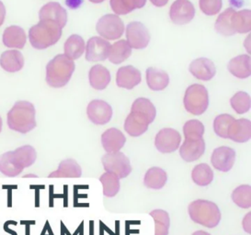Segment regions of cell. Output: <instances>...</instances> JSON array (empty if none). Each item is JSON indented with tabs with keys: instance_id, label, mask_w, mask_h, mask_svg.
<instances>
[{
	"instance_id": "obj_1",
	"label": "cell",
	"mask_w": 251,
	"mask_h": 235,
	"mask_svg": "<svg viewBox=\"0 0 251 235\" xmlns=\"http://www.w3.org/2000/svg\"><path fill=\"white\" fill-rule=\"evenodd\" d=\"M8 126L10 130L27 133L36 127L35 108L28 101H18L8 111Z\"/></svg>"
},
{
	"instance_id": "obj_2",
	"label": "cell",
	"mask_w": 251,
	"mask_h": 235,
	"mask_svg": "<svg viewBox=\"0 0 251 235\" xmlns=\"http://www.w3.org/2000/svg\"><path fill=\"white\" fill-rule=\"evenodd\" d=\"M62 36V28L51 21H40L29 30V40L33 48L44 50L56 44Z\"/></svg>"
},
{
	"instance_id": "obj_3",
	"label": "cell",
	"mask_w": 251,
	"mask_h": 235,
	"mask_svg": "<svg viewBox=\"0 0 251 235\" xmlns=\"http://www.w3.org/2000/svg\"><path fill=\"white\" fill-rule=\"evenodd\" d=\"M73 60L65 54L56 55L46 66V82L52 88H63L70 80L75 71Z\"/></svg>"
},
{
	"instance_id": "obj_4",
	"label": "cell",
	"mask_w": 251,
	"mask_h": 235,
	"mask_svg": "<svg viewBox=\"0 0 251 235\" xmlns=\"http://www.w3.org/2000/svg\"><path fill=\"white\" fill-rule=\"evenodd\" d=\"M189 215L192 221L204 227H216L221 220V212L213 201L198 199L189 205Z\"/></svg>"
},
{
	"instance_id": "obj_5",
	"label": "cell",
	"mask_w": 251,
	"mask_h": 235,
	"mask_svg": "<svg viewBox=\"0 0 251 235\" xmlns=\"http://www.w3.org/2000/svg\"><path fill=\"white\" fill-rule=\"evenodd\" d=\"M183 103L188 112L193 115L203 114L209 105V95L206 88L198 84L192 85L186 90Z\"/></svg>"
},
{
	"instance_id": "obj_6",
	"label": "cell",
	"mask_w": 251,
	"mask_h": 235,
	"mask_svg": "<svg viewBox=\"0 0 251 235\" xmlns=\"http://www.w3.org/2000/svg\"><path fill=\"white\" fill-rule=\"evenodd\" d=\"M98 33L105 40H118L125 32V24L117 15H105L97 23Z\"/></svg>"
},
{
	"instance_id": "obj_7",
	"label": "cell",
	"mask_w": 251,
	"mask_h": 235,
	"mask_svg": "<svg viewBox=\"0 0 251 235\" xmlns=\"http://www.w3.org/2000/svg\"><path fill=\"white\" fill-rule=\"evenodd\" d=\"M101 161L105 171L115 174L120 179L126 178L132 172L129 158L121 152L111 154L107 153L103 155Z\"/></svg>"
},
{
	"instance_id": "obj_8",
	"label": "cell",
	"mask_w": 251,
	"mask_h": 235,
	"mask_svg": "<svg viewBox=\"0 0 251 235\" xmlns=\"http://www.w3.org/2000/svg\"><path fill=\"white\" fill-rule=\"evenodd\" d=\"M127 42L133 49H144L150 42V33L147 27L138 22H131L126 28Z\"/></svg>"
},
{
	"instance_id": "obj_9",
	"label": "cell",
	"mask_w": 251,
	"mask_h": 235,
	"mask_svg": "<svg viewBox=\"0 0 251 235\" xmlns=\"http://www.w3.org/2000/svg\"><path fill=\"white\" fill-rule=\"evenodd\" d=\"M181 141L180 134L174 129L166 128L155 136V145L162 154L173 153L179 147Z\"/></svg>"
},
{
	"instance_id": "obj_10",
	"label": "cell",
	"mask_w": 251,
	"mask_h": 235,
	"mask_svg": "<svg viewBox=\"0 0 251 235\" xmlns=\"http://www.w3.org/2000/svg\"><path fill=\"white\" fill-rule=\"evenodd\" d=\"M170 19L176 25H185L192 21L195 8L189 0H176L170 7Z\"/></svg>"
},
{
	"instance_id": "obj_11",
	"label": "cell",
	"mask_w": 251,
	"mask_h": 235,
	"mask_svg": "<svg viewBox=\"0 0 251 235\" xmlns=\"http://www.w3.org/2000/svg\"><path fill=\"white\" fill-rule=\"evenodd\" d=\"M111 44L101 37L90 38L86 46V59L89 62H100L108 58Z\"/></svg>"
},
{
	"instance_id": "obj_12",
	"label": "cell",
	"mask_w": 251,
	"mask_h": 235,
	"mask_svg": "<svg viewBox=\"0 0 251 235\" xmlns=\"http://www.w3.org/2000/svg\"><path fill=\"white\" fill-rule=\"evenodd\" d=\"M87 114L94 124L104 125L111 120L112 109L108 103L96 99L89 103L87 108Z\"/></svg>"
},
{
	"instance_id": "obj_13",
	"label": "cell",
	"mask_w": 251,
	"mask_h": 235,
	"mask_svg": "<svg viewBox=\"0 0 251 235\" xmlns=\"http://www.w3.org/2000/svg\"><path fill=\"white\" fill-rule=\"evenodd\" d=\"M236 161V152L234 149L227 146L216 148L213 152L211 163L214 168L221 172L230 171Z\"/></svg>"
},
{
	"instance_id": "obj_14",
	"label": "cell",
	"mask_w": 251,
	"mask_h": 235,
	"mask_svg": "<svg viewBox=\"0 0 251 235\" xmlns=\"http://www.w3.org/2000/svg\"><path fill=\"white\" fill-rule=\"evenodd\" d=\"M40 21L55 22L63 29L67 22L66 9L57 2H50L41 8L39 13Z\"/></svg>"
},
{
	"instance_id": "obj_15",
	"label": "cell",
	"mask_w": 251,
	"mask_h": 235,
	"mask_svg": "<svg viewBox=\"0 0 251 235\" xmlns=\"http://www.w3.org/2000/svg\"><path fill=\"white\" fill-rule=\"evenodd\" d=\"M205 151V141L203 138L197 140L185 139L179 147V154L185 162L196 161L202 156Z\"/></svg>"
},
{
	"instance_id": "obj_16",
	"label": "cell",
	"mask_w": 251,
	"mask_h": 235,
	"mask_svg": "<svg viewBox=\"0 0 251 235\" xmlns=\"http://www.w3.org/2000/svg\"><path fill=\"white\" fill-rule=\"evenodd\" d=\"M126 138L124 133L118 129L111 128L103 132L101 135V143L104 150L108 153H117L125 146Z\"/></svg>"
},
{
	"instance_id": "obj_17",
	"label": "cell",
	"mask_w": 251,
	"mask_h": 235,
	"mask_svg": "<svg viewBox=\"0 0 251 235\" xmlns=\"http://www.w3.org/2000/svg\"><path fill=\"white\" fill-rule=\"evenodd\" d=\"M141 79L140 71L132 66L121 67L116 75L117 86L126 89H133L140 84Z\"/></svg>"
},
{
	"instance_id": "obj_18",
	"label": "cell",
	"mask_w": 251,
	"mask_h": 235,
	"mask_svg": "<svg viewBox=\"0 0 251 235\" xmlns=\"http://www.w3.org/2000/svg\"><path fill=\"white\" fill-rule=\"evenodd\" d=\"M251 123L247 118L235 119L229 127L227 138L236 142H246L251 140Z\"/></svg>"
},
{
	"instance_id": "obj_19",
	"label": "cell",
	"mask_w": 251,
	"mask_h": 235,
	"mask_svg": "<svg viewBox=\"0 0 251 235\" xmlns=\"http://www.w3.org/2000/svg\"><path fill=\"white\" fill-rule=\"evenodd\" d=\"M190 72L194 77L200 80H211L215 73L216 68L214 63L207 58L194 60L190 65Z\"/></svg>"
},
{
	"instance_id": "obj_20",
	"label": "cell",
	"mask_w": 251,
	"mask_h": 235,
	"mask_svg": "<svg viewBox=\"0 0 251 235\" xmlns=\"http://www.w3.org/2000/svg\"><path fill=\"white\" fill-rule=\"evenodd\" d=\"M27 37L23 28L19 26H10L5 29L3 34V44L8 48L23 49Z\"/></svg>"
},
{
	"instance_id": "obj_21",
	"label": "cell",
	"mask_w": 251,
	"mask_h": 235,
	"mask_svg": "<svg viewBox=\"0 0 251 235\" xmlns=\"http://www.w3.org/2000/svg\"><path fill=\"white\" fill-rule=\"evenodd\" d=\"M0 66L9 73H15L23 69L24 58L22 52L17 50L4 51L0 57Z\"/></svg>"
},
{
	"instance_id": "obj_22",
	"label": "cell",
	"mask_w": 251,
	"mask_h": 235,
	"mask_svg": "<svg viewBox=\"0 0 251 235\" xmlns=\"http://www.w3.org/2000/svg\"><path fill=\"white\" fill-rule=\"evenodd\" d=\"M228 70L237 78H248L251 73V56L244 54L232 59L229 62Z\"/></svg>"
},
{
	"instance_id": "obj_23",
	"label": "cell",
	"mask_w": 251,
	"mask_h": 235,
	"mask_svg": "<svg viewBox=\"0 0 251 235\" xmlns=\"http://www.w3.org/2000/svg\"><path fill=\"white\" fill-rule=\"evenodd\" d=\"M111 82L109 70L100 65L93 66L89 71V83L97 90H103Z\"/></svg>"
},
{
	"instance_id": "obj_24",
	"label": "cell",
	"mask_w": 251,
	"mask_h": 235,
	"mask_svg": "<svg viewBox=\"0 0 251 235\" xmlns=\"http://www.w3.org/2000/svg\"><path fill=\"white\" fill-rule=\"evenodd\" d=\"M21 164L16 159L13 151L7 152L0 156V173L6 176H19L23 171Z\"/></svg>"
},
{
	"instance_id": "obj_25",
	"label": "cell",
	"mask_w": 251,
	"mask_h": 235,
	"mask_svg": "<svg viewBox=\"0 0 251 235\" xmlns=\"http://www.w3.org/2000/svg\"><path fill=\"white\" fill-rule=\"evenodd\" d=\"M131 112L146 119L149 124L154 121L156 114V110L153 103L145 97L137 98L133 103Z\"/></svg>"
},
{
	"instance_id": "obj_26",
	"label": "cell",
	"mask_w": 251,
	"mask_h": 235,
	"mask_svg": "<svg viewBox=\"0 0 251 235\" xmlns=\"http://www.w3.org/2000/svg\"><path fill=\"white\" fill-rule=\"evenodd\" d=\"M168 180L167 173L160 167H151L145 175L144 184L148 188L161 189Z\"/></svg>"
},
{
	"instance_id": "obj_27",
	"label": "cell",
	"mask_w": 251,
	"mask_h": 235,
	"mask_svg": "<svg viewBox=\"0 0 251 235\" xmlns=\"http://www.w3.org/2000/svg\"><path fill=\"white\" fill-rule=\"evenodd\" d=\"M147 81L149 88L154 91H160L168 87L170 76L163 70L150 67L147 70Z\"/></svg>"
},
{
	"instance_id": "obj_28",
	"label": "cell",
	"mask_w": 251,
	"mask_h": 235,
	"mask_svg": "<svg viewBox=\"0 0 251 235\" xmlns=\"http://www.w3.org/2000/svg\"><path fill=\"white\" fill-rule=\"evenodd\" d=\"M131 53L132 47L130 46V44L126 40H121L111 45L108 58L112 64L119 65L125 62L126 59L129 58Z\"/></svg>"
},
{
	"instance_id": "obj_29",
	"label": "cell",
	"mask_w": 251,
	"mask_h": 235,
	"mask_svg": "<svg viewBox=\"0 0 251 235\" xmlns=\"http://www.w3.org/2000/svg\"><path fill=\"white\" fill-rule=\"evenodd\" d=\"M148 125L149 123L146 119L131 112L126 118L125 130L129 135L138 137L148 131Z\"/></svg>"
},
{
	"instance_id": "obj_30",
	"label": "cell",
	"mask_w": 251,
	"mask_h": 235,
	"mask_svg": "<svg viewBox=\"0 0 251 235\" xmlns=\"http://www.w3.org/2000/svg\"><path fill=\"white\" fill-rule=\"evenodd\" d=\"M81 166L74 159H67L60 163L58 169L49 175V177H80Z\"/></svg>"
},
{
	"instance_id": "obj_31",
	"label": "cell",
	"mask_w": 251,
	"mask_h": 235,
	"mask_svg": "<svg viewBox=\"0 0 251 235\" xmlns=\"http://www.w3.org/2000/svg\"><path fill=\"white\" fill-rule=\"evenodd\" d=\"M235 12V9L230 7L219 15L217 21L215 22V29L219 34H222L224 36H232L236 33L232 26V18Z\"/></svg>"
},
{
	"instance_id": "obj_32",
	"label": "cell",
	"mask_w": 251,
	"mask_h": 235,
	"mask_svg": "<svg viewBox=\"0 0 251 235\" xmlns=\"http://www.w3.org/2000/svg\"><path fill=\"white\" fill-rule=\"evenodd\" d=\"M86 50L83 38L79 35H71L65 44V55L71 60L78 59Z\"/></svg>"
},
{
	"instance_id": "obj_33",
	"label": "cell",
	"mask_w": 251,
	"mask_h": 235,
	"mask_svg": "<svg viewBox=\"0 0 251 235\" xmlns=\"http://www.w3.org/2000/svg\"><path fill=\"white\" fill-rule=\"evenodd\" d=\"M214 172L207 164H197L192 172L193 182L200 187H206L214 180Z\"/></svg>"
},
{
	"instance_id": "obj_34",
	"label": "cell",
	"mask_w": 251,
	"mask_h": 235,
	"mask_svg": "<svg viewBox=\"0 0 251 235\" xmlns=\"http://www.w3.org/2000/svg\"><path fill=\"white\" fill-rule=\"evenodd\" d=\"M100 181L103 188V195L107 198L115 197L120 191V178L113 173L106 172L100 177Z\"/></svg>"
},
{
	"instance_id": "obj_35",
	"label": "cell",
	"mask_w": 251,
	"mask_h": 235,
	"mask_svg": "<svg viewBox=\"0 0 251 235\" xmlns=\"http://www.w3.org/2000/svg\"><path fill=\"white\" fill-rule=\"evenodd\" d=\"M232 26L236 33H248L251 29V10L244 9L235 12L232 18Z\"/></svg>"
},
{
	"instance_id": "obj_36",
	"label": "cell",
	"mask_w": 251,
	"mask_h": 235,
	"mask_svg": "<svg viewBox=\"0 0 251 235\" xmlns=\"http://www.w3.org/2000/svg\"><path fill=\"white\" fill-rule=\"evenodd\" d=\"M147 0H111L112 10L117 15H126L144 7Z\"/></svg>"
},
{
	"instance_id": "obj_37",
	"label": "cell",
	"mask_w": 251,
	"mask_h": 235,
	"mask_svg": "<svg viewBox=\"0 0 251 235\" xmlns=\"http://www.w3.org/2000/svg\"><path fill=\"white\" fill-rule=\"evenodd\" d=\"M155 221V235H169L170 219L169 213L163 210H155L150 212Z\"/></svg>"
},
{
	"instance_id": "obj_38",
	"label": "cell",
	"mask_w": 251,
	"mask_h": 235,
	"mask_svg": "<svg viewBox=\"0 0 251 235\" xmlns=\"http://www.w3.org/2000/svg\"><path fill=\"white\" fill-rule=\"evenodd\" d=\"M16 159L21 164L23 168L30 167L37 158V154L35 149L30 145H24L13 151Z\"/></svg>"
},
{
	"instance_id": "obj_39",
	"label": "cell",
	"mask_w": 251,
	"mask_h": 235,
	"mask_svg": "<svg viewBox=\"0 0 251 235\" xmlns=\"http://www.w3.org/2000/svg\"><path fill=\"white\" fill-rule=\"evenodd\" d=\"M232 199L236 206L241 209H250L251 207V187L242 185L237 187L232 193Z\"/></svg>"
},
{
	"instance_id": "obj_40",
	"label": "cell",
	"mask_w": 251,
	"mask_h": 235,
	"mask_svg": "<svg viewBox=\"0 0 251 235\" xmlns=\"http://www.w3.org/2000/svg\"><path fill=\"white\" fill-rule=\"evenodd\" d=\"M231 106L238 114H244L251 109V96L246 92H237L231 98Z\"/></svg>"
},
{
	"instance_id": "obj_41",
	"label": "cell",
	"mask_w": 251,
	"mask_h": 235,
	"mask_svg": "<svg viewBox=\"0 0 251 235\" xmlns=\"http://www.w3.org/2000/svg\"><path fill=\"white\" fill-rule=\"evenodd\" d=\"M235 120V118L228 114H221L215 118L214 121V130L215 133L224 139H227L229 127Z\"/></svg>"
},
{
	"instance_id": "obj_42",
	"label": "cell",
	"mask_w": 251,
	"mask_h": 235,
	"mask_svg": "<svg viewBox=\"0 0 251 235\" xmlns=\"http://www.w3.org/2000/svg\"><path fill=\"white\" fill-rule=\"evenodd\" d=\"M183 132H184L185 139H201L204 134V126L197 119L189 120L185 123Z\"/></svg>"
},
{
	"instance_id": "obj_43",
	"label": "cell",
	"mask_w": 251,
	"mask_h": 235,
	"mask_svg": "<svg viewBox=\"0 0 251 235\" xmlns=\"http://www.w3.org/2000/svg\"><path fill=\"white\" fill-rule=\"evenodd\" d=\"M222 4V0H200V8L204 14L213 16L219 13Z\"/></svg>"
},
{
	"instance_id": "obj_44",
	"label": "cell",
	"mask_w": 251,
	"mask_h": 235,
	"mask_svg": "<svg viewBox=\"0 0 251 235\" xmlns=\"http://www.w3.org/2000/svg\"><path fill=\"white\" fill-rule=\"evenodd\" d=\"M242 225H243V229L246 233L251 234V212L248 213L245 216L243 221H242Z\"/></svg>"
},
{
	"instance_id": "obj_45",
	"label": "cell",
	"mask_w": 251,
	"mask_h": 235,
	"mask_svg": "<svg viewBox=\"0 0 251 235\" xmlns=\"http://www.w3.org/2000/svg\"><path fill=\"white\" fill-rule=\"evenodd\" d=\"M5 17H6V7L0 1V26H2V24L5 22Z\"/></svg>"
},
{
	"instance_id": "obj_46",
	"label": "cell",
	"mask_w": 251,
	"mask_h": 235,
	"mask_svg": "<svg viewBox=\"0 0 251 235\" xmlns=\"http://www.w3.org/2000/svg\"><path fill=\"white\" fill-rule=\"evenodd\" d=\"M83 0H66L67 5L71 8H75V7L80 6Z\"/></svg>"
},
{
	"instance_id": "obj_47",
	"label": "cell",
	"mask_w": 251,
	"mask_h": 235,
	"mask_svg": "<svg viewBox=\"0 0 251 235\" xmlns=\"http://www.w3.org/2000/svg\"><path fill=\"white\" fill-rule=\"evenodd\" d=\"M150 1L154 6H156V7H163L166 4H168V2H169V0H150Z\"/></svg>"
},
{
	"instance_id": "obj_48",
	"label": "cell",
	"mask_w": 251,
	"mask_h": 235,
	"mask_svg": "<svg viewBox=\"0 0 251 235\" xmlns=\"http://www.w3.org/2000/svg\"><path fill=\"white\" fill-rule=\"evenodd\" d=\"M245 46L247 48V51L249 52H251V36L248 37L247 40H246V43H245Z\"/></svg>"
},
{
	"instance_id": "obj_49",
	"label": "cell",
	"mask_w": 251,
	"mask_h": 235,
	"mask_svg": "<svg viewBox=\"0 0 251 235\" xmlns=\"http://www.w3.org/2000/svg\"><path fill=\"white\" fill-rule=\"evenodd\" d=\"M192 235H211L209 233H206V232H204V231H197V232H195L194 234Z\"/></svg>"
},
{
	"instance_id": "obj_50",
	"label": "cell",
	"mask_w": 251,
	"mask_h": 235,
	"mask_svg": "<svg viewBox=\"0 0 251 235\" xmlns=\"http://www.w3.org/2000/svg\"><path fill=\"white\" fill-rule=\"evenodd\" d=\"M90 2H92V3H101V2H103L104 0H89Z\"/></svg>"
},
{
	"instance_id": "obj_51",
	"label": "cell",
	"mask_w": 251,
	"mask_h": 235,
	"mask_svg": "<svg viewBox=\"0 0 251 235\" xmlns=\"http://www.w3.org/2000/svg\"><path fill=\"white\" fill-rule=\"evenodd\" d=\"M23 177H37L36 175H26L25 176H23Z\"/></svg>"
},
{
	"instance_id": "obj_52",
	"label": "cell",
	"mask_w": 251,
	"mask_h": 235,
	"mask_svg": "<svg viewBox=\"0 0 251 235\" xmlns=\"http://www.w3.org/2000/svg\"><path fill=\"white\" fill-rule=\"evenodd\" d=\"M2 131V119H1V118H0V132Z\"/></svg>"
}]
</instances>
